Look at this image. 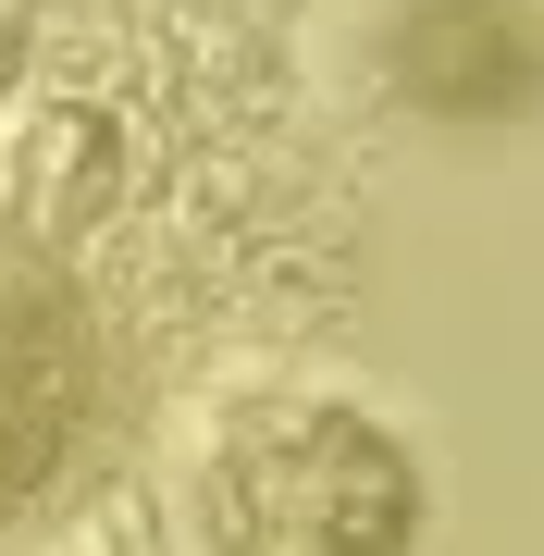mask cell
Wrapping results in <instances>:
<instances>
[{
	"mask_svg": "<svg viewBox=\"0 0 544 556\" xmlns=\"http://www.w3.org/2000/svg\"><path fill=\"white\" fill-rule=\"evenodd\" d=\"M421 482L383 420L334 396H261L199 457V544L211 556H408Z\"/></svg>",
	"mask_w": 544,
	"mask_h": 556,
	"instance_id": "1",
	"label": "cell"
}]
</instances>
